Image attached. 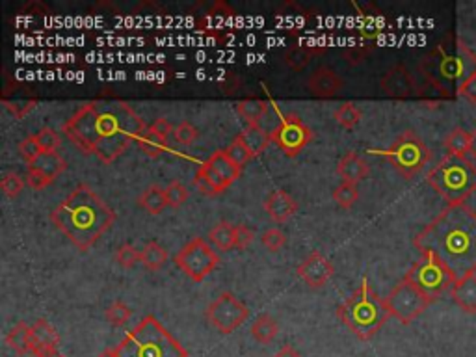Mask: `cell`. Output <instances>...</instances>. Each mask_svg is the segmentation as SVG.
Listing matches in <instances>:
<instances>
[{
	"mask_svg": "<svg viewBox=\"0 0 476 357\" xmlns=\"http://www.w3.org/2000/svg\"><path fill=\"white\" fill-rule=\"evenodd\" d=\"M147 125L123 100L97 99L82 105L61 127L67 139L84 155L112 164L138 142Z\"/></svg>",
	"mask_w": 476,
	"mask_h": 357,
	"instance_id": "1",
	"label": "cell"
},
{
	"mask_svg": "<svg viewBox=\"0 0 476 357\" xmlns=\"http://www.w3.org/2000/svg\"><path fill=\"white\" fill-rule=\"evenodd\" d=\"M413 244L421 253L443 261L456 278L476 273V212L469 205H449L439 212Z\"/></svg>",
	"mask_w": 476,
	"mask_h": 357,
	"instance_id": "2",
	"label": "cell"
},
{
	"mask_svg": "<svg viewBox=\"0 0 476 357\" xmlns=\"http://www.w3.org/2000/svg\"><path fill=\"white\" fill-rule=\"evenodd\" d=\"M50 220L80 251H88L116 222V212L88 184H80L50 212Z\"/></svg>",
	"mask_w": 476,
	"mask_h": 357,
	"instance_id": "3",
	"label": "cell"
},
{
	"mask_svg": "<svg viewBox=\"0 0 476 357\" xmlns=\"http://www.w3.org/2000/svg\"><path fill=\"white\" fill-rule=\"evenodd\" d=\"M419 71L445 99L460 95L461 86L476 75V54L458 36H450L428 52L419 63Z\"/></svg>",
	"mask_w": 476,
	"mask_h": 357,
	"instance_id": "4",
	"label": "cell"
},
{
	"mask_svg": "<svg viewBox=\"0 0 476 357\" xmlns=\"http://www.w3.org/2000/svg\"><path fill=\"white\" fill-rule=\"evenodd\" d=\"M337 317L357 339L371 340L387 322L391 312L385 300L371 289L369 279L363 278L348 300L337 307Z\"/></svg>",
	"mask_w": 476,
	"mask_h": 357,
	"instance_id": "5",
	"label": "cell"
},
{
	"mask_svg": "<svg viewBox=\"0 0 476 357\" xmlns=\"http://www.w3.org/2000/svg\"><path fill=\"white\" fill-rule=\"evenodd\" d=\"M117 357H188V351L153 314L140 320L114 348Z\"/></svg>",
	"mask_w": 476,
	"mask_h": 357,
	"instance_id": "6",
	"label": "cell"
},
{
	"mask_svg": "<svg viewBox=\"0 0 476 357\" xmlns=\"http://www.w3.org/2000/svg\"><path fill=\"white\" fill-rule=\"evenodd\" d=\"M426 183L449 205H463L476 192V166L467 156L445 155L428 172Z\"/></svg>",
	"mask_w": 476,
	"mask_h": 357,
	"instance_id": "7",
	"label": "cell"
},
{
	"mask_svg": "<svg viewBox=\"0 0 476 357\" xmlns=\"http://www.w3.org/2000/svg\"><path fill=\"white\" fill-rule=\"evenodd\" d=\"M380 155L385 156L391 162V166L408 181L417 177L432 158L428 145L415 130H404L389 149L380 151Z\"/></svg>",
	"mask_w": 476,
	"mask_h": 357,
	"instance_id": "8",
	"label": "cell"
},
{
	"mask_svg": "<svg viewBox=\"0 0 476 357\" xmlns=\"http://www.w3.org/2000/svg\"><path fill=\"white\" fill-rule=\"evenodd\" d=\"M404 279L415 284L430 301L439 300L447 290H452L458 281L449 266L432 253H421V259L408 270Z\"/></svg>",
	"mask_w": 476,
	"mask_h": 357,
	"instance_id": "9",
	"label": "cell"
},
{
	"mask_svg": "<svg viewBox=\"0 0 476 357\" xmlns=\"http://www.w3.org/2000/svg\"><path fill=\"white\" fill-rule=\"evenodd\" d=\"M173 262L190 279H194L195 283H200L218 266L220 255L214 251L212 245H209V242H205V238L195 236L179 253H175Z\"/></svg>",
	"mask_w": 476,
	"mask_h": 357,
	"instance_id": "10",
	"label": "cell"
},
{
	"mask_svg": "<svg viewBox=\"0 0 476 357\" xmlns=\"http://www.w3.org/2000/svg\"><path fill=\"white\" fill-rule=\"evenodd\" d=\"M387 309L391 317H394L400 324H411L415 318H419L422 312L426 311V307L432 303L426 296L422 294L421 290L417 289L415 284L402 279L396 287H394L389 296L385 298Z\"/></svg>",
	"mask_w": 476,
	"mask_h": 357,
	"instance_id": "11",
	"label": "cell"
},
{
	"mask_svg": "<svg viewBox=\"0 0 476 357\" xmlns=\"http://www.w3.org/2000/svg\"><path fill=\"white\" fill-rule=\"evenodd\" d=\"M207 320L223 335L233 333L249 318V309L238 300L233 292H222L211 305L207 307Z\"/></svg>",
	"mask_w": 476,
	"mask_h": 357,
	"instance_id": "12",
	"label": "cell"
},
{
	"mask_svg": "<svg viewBox=\"0 0 476 357\" xmlns=\"http://www.w3.org/2000/svg\"><path fill=\"white\" fill-rule=\"evenodd\" d=\"M272 142L279 145V149L287 156H296L309 145V142L315 138V132L304 123V119L298 114H287L277 123V127L270 132Z\"/></svg>",
	"mask_w": 476,
	"mask_h": 357,
	"instance_id": "13",
	"label": "cell"
},
{
	"mask_svg": "<svg viewBox=\"0 0 476 357\" xmlns=\"http://www.w3.org/2000/svg\"><path fill=\"white\" fill-rule=\"evenodd\" d=\"M67 169V160L58 151H43L27 166V184L34 190H43L54 183Z\"/></svg>",
	"mask_w": 476,
	"mask_h": 357,
	"instance_id": "14",
	"label": "cell"
},
{
	"mask_svg": "<svg viewBox=\"0 0 476 357\" xmlns=\"http://www.w3.org/2000/svg\"><path fill=\"white\" fill-rule=\"evenodd\" d=\"M380 88L391 99H410L419 93V84L404 63H396L380 80Z\"/></svg>",
	"mask_w": 476,
	"mask_h": 357,
	"instance_id": "15",
	"label": "cell"
},
{
	"mask_svg": "<svg viewBox=\"0 0 476 357\" xmlns=\"http://www.w3.org/2000/svg\"><path fill=\"white\" fill-rule=\"evenodd\" d=\"M296 273H298V278L304 279L305 284L311 287V289H322L333 278L335 266H333V262L329 259L322 255L320 251H313L296 268Z\"/></svg>",
	"mask_w": 476,
	"mask_h": 357,
	"instance_id": "16",
	"label": "cell"
},
{
	"mask_svg": "<svg viewBox=\"0 0 476 357\" xmlns=\"http://www.w3.org/2000/svg\"><path fill=\"white\" fill-rule=\"evenodd\" d=\"M58 346H60V335L54 326L47 322L45 318H39L32 324L30 329V351L36 357H58Z\"/></svg>",
	"mask_w": 476,
	"mask_h": 357,
	"instance_id": "17",
	"label": "cell"
},
{
	"mask_svg": "<svg viewBox=\"0 0 476 357\" xmlns=\"http://www.w3.org/2000/svg\"><path fill=\"white\" fill-rule=\"evenodd\" d=\"M344 80L333 71L332 67L322 66L313 71V75L307 80V88L315 97L320 99H332L343 89Z\"/></svg>",
	"mask_w": 476,
	"mask_h": 357,
	"instance_id": "18",
	"label": "cell"
},
{
	"mask_svg": "<svg viewBox=\"0 0 476 357\" xmlns=\"http://www.w3.org/2000/svg\"><path fill=\"white\" fill-rule=\"evenodd\" d=\"M266 214L277 223L287 222L288 218L298 212V201L285 190H274L265 201Z\"/></svg>",
	"mask_w": 476,
	"mask_h": 357,
	"instance_id": "19",
	"label": "cell"
},
{
	"mask_svg": "<svg viewBox=\"0 0 476 357\" xmlns=\"http://www.w3.org/2000/svg\"><path fill=\"white\" fill-rule=\"evenodd\" d=\"M450 298L463 312L476 314V273L458 279L450 290Z\"/></svg>",
	"mask_w": 476,
	"mask_h": 357,
	"instance_id": "20",
	"label": "cell"
},
{
	"mask_svg": "<svg viewBox=\"0 0 476 357\" xmlns=\"http://www.w3.org/2000/svg\"><path fill=\"white\" fill-rule=\"evenodd\" d=\"M369 172H371V167H369V164L357 153L344 155L337 164V173L339 177L343 178V183L357 184L369 175Z\"/></svg>",
	"mask_w": 476,
	"mask_h": 357,
	"instance_id": "21",
	"label": "cell"
},
{
	"mask_svg": "<svg viewBox=\"0 0 476 357\" xmlns=\"http://www.w3.org/2000/svg\"><path fill=\"white\" fill-rule=\"evenodd\" d=\"M235 15H237V11H235L231 6L222 2V0H218L216 4L209 10V13L198 22V28L211 33L212 38H220V28H218V24L222 21L225 22L229 21V19H233Z\"/></svg>",
	"mask_w": 476,
	"mask_h": 357,
	"instance_id": "22",
	"label": "cell"
},
{
	"mask_svg": "<svg viewBox=\"0 0 476 357\" xmlns=\"http://www.w3.org/2000/svg\"><path fill=\"white\" fill-rule=\"evenodd\" d=\"M237 138L248 147V151L253 155V158L259 156L272 142L270 132L265 127H260V125H248L242 132L238 134Z\"/></svg>",
	"mask_w": 476,
	"mask_h": 357,
	"instance_id": "23",
	"label": "cell"
},
{
	"mask_svg": "<svg viewBox=\"0 0 476 357\" xmlns=\"http://www.w3.org/2000/svg\"><path fill=\"white\" fill-rule=\"evenodd\" d=\"M324 49H316V47H307V45H292L285 50L283 54V61L287 63L292 71H302L311 60L313 56L320 54Z\"/></svg>",
	"mask_w": 476,
	"mask_h": 357,
	"instance_id": "24",
	"label": "cell"
},
{
	"mask_svg": "<svg viewBox=\"0 0 476 357\" xmlns=\"http://www.w3.org/2000/svg\"><path fill=\"white\" fill-rule=\"evenodd\" d=\"M270 110V105L262 99H244L237 105V114L248 125H260Z\"/></svg>",
	"mask_w": 476,
	"mask_h": 357,
	"instance_id": "25",
	"label": "cell"
},
{
	"mask_svg": "<svg viewBox=\"0 0 476 357\" xmlns=\"http://www.w3.org/2000/svg\"><path fill=\"white\" fill-rule=\"evenodd\" d=\"M207 162H209V164L216 169L218 175H220V177L229 184V186H231V184H233L240 175H242V167H238L237 164H235V162L225 155V151H214V153L211 155V158H209Z\"/></svg>",
	"mask_w": 476,
	"mask_h": 357,
	"instance_id": "26",
	"label": "cell"
},
{
	"mask_svg": "<svg viewBox=\"0 0 476 357\" xmlns=\"http://www.w3.org/2000/svg\"><path fill=\"white\" fill-rule=\"evenodd\" d=\"M138 205L144 208L145 212L149 214H161L164 208L168 206V199H166V190L161 188L158 184H153L147 190H144L138 197Z\"/></svg>",
	"mask_w": 476,
	"mask_h": 357,
	"instance_id": "27",
	"label": "cell"
},
{
	"mask_svg": "<svg viewBox=\"0 0 476 357\" xmlns=\"http://www.w3.org/2000/svg\"><path fill=\"white\" fill-rule=\"evenodd\" d=\"M30 329L32 326H28L27 322H17L10 329V333L6 335V344L10 346L17 356H27L30 351Z\"/></svg>",
	"mask_w": 476,
	"mask_h": 357,
	"instance_id": "28",
	"label": "cell"
},
{
	"mask_svg": "<svg viewBox=\"0 0 476 357\" xmlns=\"http://www.w3.org/2000/svg\"><path fill=\"white\" fill-rule=\"evenodd\" d=\"M279 326L270 314H260L251 326V337H253L259 344H270L272 340L276 339Z\"/></svg>",
	"mask_w": 476,
	"mask_h": 357,
	"instance_id": "29",
	"label": "cell"
},
{
	"mask_svg": "<svg viewBox=\"0 0 476 357\" xmlns=\"http://www.w3.org/2000/svg\"><path fill=\"white\" fill-rule=\"evenodd\" d=\"M209 240L220 251H229L235 248V225L229 222H220L211 229Z\"/></svg>",
	"mask_w": 476,
	"mask_h": 357,
	"instance_id": "30",
	"label": "cell"
},
{
	"mask_svg": "<svg viewBox=\"0 0 476 357\" xmlns=\"http://www.w3.org/2000/svg\"><path fill=\"white\" fill-rule=\"evenodd\" d=\"M469 142H471V132H467L461 127H456L452 132L445 138L443 145L447 149V155L466 156L469 153Z\"/></svg>",
	"mask_w": 476,
	"mask_h": 357,
	"instance_id": "31",
	"label": "cell"
},
{
	"mask_svg": "<svg viewBox=\"0 0 476 357\" xmlns=\"http://www.w3.org/2000/svg\"><path fill=\"white\" fill-rule=\"evenodd\" d=\"M168 261V251L162 248L158 242H147V244L144 245V250H142V262H144V266L147 268V270H153V272H156V270H161L164 264H166Z\"/></svg>",
	"mask_w": 476,
	"mask_h": 357,
	"instance_id": "32",
	"label": "cell"
},
{
	"mask_svg": "<svg viewBox=\"0 0 476 357\" xmlns=\"http://www.w3.org/2000/svg\"><path fill=\"white\" fill-rule=\"evenodd\" d=\"M138 144L140 149L144 151L145 155L151 156V158H155V156H158L161 153H164V149H166L168 145V139H164L162 136H158L153 128L147 127L145 128V132L140 136Z\"/></svg>",
	"mask_w": 476,
	"mask_h": 357,
	"instance_id": "33",
	"label": "cell"
},
{
	"mask_svg": "<svg viewBox=\"0 0 476 357\" xmlns=\"http://www.w3.org/2000/svg\"><path fill=\"white\" fill-rule=\"evenodd\" d=\"M333 199L339 206L343 208H350L354 206V203L359 199V190H357V184L354 183H343L339 184L335 192H333Z\"/></svg>",
	"mask_w": 476,
	"mask_h": 357,
	"instance_id": "34",
	"label": "cell"
},
{
	"mask_svg": "<svg viewBox=\"0 0 476 357\" xmlns=\"http://www.w3.org/2000/svg\"><path fill=\"white\" fill-rule=\"evenodd\" d=\"M376 41H369V39H363L361 43L350 45L348 49L344 50V58L348 61L350 66H357V63H363L366 60V56L371 54L372 49L376 47Z\"/></svg>",
	"mask_w": 476,
	"mask_h": 357,
	"instance_id": "35",
	"label": "cell"
},
{
	"mask_svg": "<svg viewBox=\"0 0 476 357\" xmlns=\"http://www.w3.org/2000/svg\"><path fill=\"white\" fill-rule=\"evenodd\" d=\"M335 119L341 127L344 128H354L357 123L361 121V110L354 102H344L343 106H339L335 112Z\"/></svg>",
	"mask_w": 476,
	"mask_h": 357,
	"instance_id": "36",
	"label": "cell"
},
{
	"mask_svg": "<svg viewBox=\"0 0 476 357\" xmlns=\"http://www.w3.org/2000/svg\"><path fill=\"white\" fill-rule=\"evenodd\" d=\"M131 317H133V311H131V307H128L127 303L119 301V300L114 301V303H112V305L106 309V320H108L112 326H117V328L125 326Z\"/></svg>",
	"mask_w": 476,
	"mask_h": 357,
	"instance_id": "37",
	"label": "cell"
},
{
	"mask_svg": "<svg viewBox=\"0 0 476 357\" xmlns=\"http://www.w3.org/2000/svg\"><path fill=\"white\" fill-rule=\"evenodd\" d=\"M223 151H225V155H228L238 167H244L251 158H253V155L249 153L248 147H246L238 138H235Z\"/></svg>",
	"mask_w": 476,
	"mask_h": 357,
	"instance_id": "38",
	"label": "cell"
},
{
	"mask_svg": "<svg viewBox=\"0 0 476 357\" xmlns=\"http://www.w3.org/2000/svg\"><path fill=\"white\" fill-rule=\"evenodd\" d=\"M0 188H2V192H4L8 197H17V195L22 192V188H24V181H22L21 175H17V173L13 172H8L2 175V178H0Z\"/></svg>",
	"mask_w": 476,
	"mask_h": 357,
	"instance_id": "39",
	"label": "cell"
},
{
	"mask_svg": "<svg viewBox=\"0 0 476 357\" xmlns=\"http://www.w3.org/2000/svg\"><path fill=\"white\" fill-rule=\"evenodd\" d=\"M198 173H200V175H203V177L209 181V184H211L212 190H214V194L216 195L222 194V192H225V190L229 188V184L225 183V181H223L220 175H218L216 169H214V167H212L209 162H203V164L200 166V169H198Z\"/></svg>",
	"mask_w": 476,
	"mask_h": 357,
	"instance_id": "40",
	"label": "cell"
},
{
	"mask_svg": "<svg viewBox=\"0 0 476 357\" xmlns=\"http://www.w3.org/2000/svg\"><path fill=\"white\" fill-rule=\"evenodd\" d=\"M142 261V251H138L134 245L123 244L116 251V262L123 268H133L136 262Z\"/></svg>",
	"mask_w": 476,
	"mask_h": 357,
	"instance_id": "41",
	"label": "cell"
},
{
	"mask_svg": "<svg viewBox=\"0 0 476 357\" xmlns=\"http://www.w3.org/2000/svg\"><path fill=\"white\" fill-rule=\"evenodd\" d=\"M173 138L177 139L179 144L192 145L195 139L200 138V130H198V127H194L190 121H183L179 123L177 127H175V130H173Z\"/></svg>",
	"mask_w": 476,
	"mask_h": 357,
	"instance_id": "42",
	"label": "cell"
},
{
	"mask_svg": "<svg viewBox=\"0 0 476 357\" xmlns=\"http://www.w3.org/2000/svg\"><path fill=\"white\" fill-rule=\"evenodd\" d=\"M188 195H190L188 188H186L183 183H179V181H173V183L168 184L166 199H168V205L170 206H181L184 201L188 199Z\"/></svg>",
	"mask_w": 476,
	"mask_h": 357,
	"instance_id": "43",
	"label": "cell"
},
{
	"mask_svg": "<svg viewBox=\"0 0 476 357\" xmlns=\"http://www.w3.org/2000/svg\"><path fill=\"white\" fill-rule=\"evenodd\" d=\"M36 138H38L39 145H41V149L43 151H56L61 145L60 134L56 132L54 128L49 127L41 128V130L36 134Z\"/></svg>",
	"mask_w": 476,
	"mask_h": 357,
	"instance_id": "44",
	"label": "cell"
},
{
	"mask_svg": "<svg viewBox=\"0 0 476 357\" xmlns=\"http://www.w3.org/2000/svg\"><path fill=\"white\" fill-rule=\"evenodd\" d=\"M19 153H21L22 158H24L28 164L36 160V158H38L41 153H43V149H41V145H39L38 138H36V134L22 139L21 144H19Z\"/></svg>",
	"mask_w": 476,
	"mask_h": 357,
	"instance_id": "45",
	"label": "cell"
},
{
	"mask_svg": "<svg viewBox=\"0 0 476 357\" xmlns=\"http://www.w3.org/2000/svg\"><path fill=\"white\" fill-rule=\"evenodd\" d=\"M260 240H262V245H265L266 250L270 251H279L283 245L287 244V236L279 229H268V231L262 233Z\"/></svg>",
	"mask_w": 476,
	"mask_h": 357,
	"instance_id": "46",
	"label": "cell"
},
{
	"mask_svg": "<svg viewBox=\"0 0 476 357\" xmlns=\"http://www.w3.org/2000/svg\"><path fill=\"white\" fill-rule=\"evenodd\" d=\"M255 238V231L246 223L235 225V250H246Z\"/></svg>",
	"mask_w": 476,
	"mask_h": 357,
	"instance_id": "47",
	"label": "cell"
},
{
	"mask_svg": "<svg viewBox=\"0 0 476 357\" xmlns=\"http://www.w3.org/2000/svg\"><path fill=\"white\" fill-rule=\"evenodd\" d=\"M460 97L467 99L471 105H476V75L467 80L460 89Z\"/></svg>",
	"mask_w": 476,
	"mask_h": 357,
	"instance_id": "48",
	"label": "cell"
},
{
	"mask_svg": "<svg viewBox=\"0 0 476 357\" xmlns=\"http://www.w3.org/2000/svg\"><path fill=\"white\" fill-rule=\"evenodd\" d=\"M274 357H302V356H299V351L296 350L294 346L287 344V346H283L279 351H276V356Z\"/></svg>",
	"mask_w": 476,
	"mask_h": 357,
	"instance_id": "49",
	"label": "cell"
},
{
	"mask_svg": "<svg viewBox=\"0 0 476 357\" xmlns=\"http://www.w3.org/2000/svg\"><path fill=\"white\" fill-rule=\"evenodd\" d=\"M469 155L473 160H476V128L471 132V142H469Z\"/></svg>",
	"mask_w": 476,
	"mask_h": 357,
	"instance_id": "50",
	"label": "cell"
},
{
	"mask_svg": "<svg viewBox=\"0 0 476 357\" xmlns=\"http://www.w3.org/2000/svg\"><path fill=\"white\" fill-rule=\"evenodd\" d=\"M99 357H117V356H116V350H106V351H103V354H99Z\"/></svg>",
	"mask_w": 476,
	"mask_h": 357,
	"instance_id": "51",
	"label": "cell"
},
{
	"mask_svg": "<svg viewBox=\"0 0 476 357\" xmlns=\"http://www.w3.org/2000/svg\"><path fill=\"white\" fill-rule=\"evenodd\" d=\"M58 357H67V356H58Z\"/></svg>",
	"mask_w": 476,
	"mask_h": 357,
	"instance_id": "52",
	"label": "cell"
}]
</instances>
